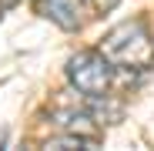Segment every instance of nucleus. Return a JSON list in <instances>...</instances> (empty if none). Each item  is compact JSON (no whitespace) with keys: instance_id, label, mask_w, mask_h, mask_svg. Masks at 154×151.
Listing matches in <instances>:
<instances>
[{"instance_id":"1","label":"nucleus","mask_w":154,"mask_h":151,"mask_svg":"<svg viewBox=\"0 0 154 151\" xmlns=\"http://www.w3.org/2000/svg\"><path fill=\"white\" fill-rule=\"evenodd\" d=\"M97 50L117 67H151L154 64V40L144 20H124L100 37Z\"/></svg>"},{"instance_id":"2","label":"nucleus","mask_w":154,"mask_h":151,"mask_svg":"<svg viewBox=\"0 0 154 151\" xmlns=\"http://www.w3.org/2000/svg\"><path fill=\"white\" fill-rule=\"evenodd\" d=\"M67 77H70V84L81 94L104 97L107 87H111L114 71H111V61L100 54V50H81V54H74L67 61Z\"/></svg>"},{"instance_id":"3","label":"nucleus","mask_w":154,"mask_h":151,"mask_svg":"<svg viewBox=\"0 0 154 151\" xmlns=\"http://www.w3.org/2000/svg\"><path fill=\"white\" fill-rule=\"evenodd\" d=\"M40 14L54 20L60 30H77L81 27V14H77V0H44Z\"/></svg>"},{"instance_id":"4","label":"nucleus","mask_w":154,"mask_h":151,"mask_svg":"<svg viewBox=\"0 0 154 151\" xmlns=\"http://www.w3.org/2000/svg\"><path fill=\"white\" fill-rule=\"evenodd\" d=\"M54 118H60V124L74 134H84V138H94V118L84 114V111H57Z\"/></svg>"},{"instance_id":"5","label":"nucleus","mask_w":154,"mask_h":151,"mask_svg":"<svg viewBox=\"0 0 154 151\" xmlns=\"http://www.w3.org/2000/svg\"><path fill=\"white\" fill-rule=\"evenodd\" d=\"M84 4H91V10L94 14H107V10H114L121 0H84Z\"/></svg>"},{"instance_id":"6","label":"nucleus","mask_w":154,"mask_h":151,"mask_svg":"<svg viewBox=\"0 0 154 151\" xmlns=\"http://www.w3.org/2000/svg\"><path fill=\"white\" fill-rule=\"evenodd\" d=\"M20 0H0V7H17Z\"/></svg>"}]
</instances>
